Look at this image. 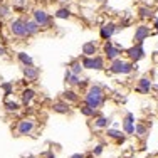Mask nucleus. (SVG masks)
<instances>
[{"label": "nucleus", "instance_id": "1", "mask_svg": "<svg viewBox=\"0 0 158 158\" xmlns=\"http://www.w3.org/2000/svg\"><path fill=\"white\" fill-rule=\"evenodd\" d=\"M106 101V94H104V86L101 84H89L84 93V103L91 106L93 110H99Z\"/></svg>", "mask_w": 158, "mask_h": 158}, {"label": "nucleus", "instance_id": "2", "mask_svg": "<svg viewBox=\"0 0 158 158\" xmlns=\"http://www.w3.org/2000/svg\"><path fill=\"white\" fill-rule=\"evenodd\" d=\"M27 19H29V15H19V17H10L9 19L7 29H9V34L14 37V39H20V40L29 39Z\"/></svg>", "mask_w": 158, "mask_h": 158}, {"label": "nucleus", "instance_id": "3", "mask_svg": "<svg viewBox=\"0 0 158 158\" xmlns=\"http://www.w3.org/2000/svg\"><path fill=\"white\" fill-rule=\"evenodd\" d=\"M106 69H108V73L116 74V76H121V74L123 76H128V74L135 73V71L138 69V62H131V61H128V59L118 57V59H114V61H111Z\"/></svg>", "mask_w": 158, "mask_h": 158}, {"label": "nucleus", "instance_id": "4", "mask_svg": "<svg viewBox=\"0 0 158 158\" xmlns=\"http://www.w3.org/2000/svg\"><path fill=\"white\" fill-rule=\"evenodd\" d=\"M31 17L37 22V24H39L40 31H51V29L56 27L54 15L49 14L46 9H42V7H35V9L32 10V15Z\"/></svg>", "mask_w": 158, "mask_h": 158}, {"label": "nucleus", "instance_id": "5", "mask_svg": "<svg viewBox=\"0 0 158 158\" xmlns=\"http://www.w3.org/2000/svg\"><path fill=\"white\" fill-rule=\"evenodd\" d=\"M123 54H125L123 46L114 44L113 40H104V42H103V56H104V59H106L108 62H111V61H114V59L121 57Z\"/></svg>", "mask_w": 158, "mask_h": 158}, {"label": "nucleus", "instance_id": "6", "mask_svg": "<svg viewBox=\"0 0 158 158\" xmlns=\"http://www.w3.org/2000/svg\"><path fill=\"white\" fill-rule=\"evenodd\" d=\"M35 128H37V123L34 118H31V116L22 118V119H19V123L15 126V136H29V135H32L35 131Z\"/></svg>", "mask_w": 158, "mask_h": 158}, {"label": "nucleus", "instance_id": "7", "mask_svg": "<svg viewBox=\"0 0 158 158\" xmlns=\"http://www.w3.org/2000/svg\"><path fill=\"white\" fill-rule=\"evenodd\" d=\"M125 54H126V59H128V61H131V62H140L141 59H145L146 51H145V47H143V44H135V42H133V46H131V47L125 49Z\"/></svg>", "mask_w": 158, "mask_h": 158}, {"label": "nucleus", "instance_id": "8", "mask_svg": "<svg viewBox=\"0 0 158 158\" xmlns=\"http://www.w3.org/2000/svg\"><path fill=\"white\" fill-rule=\"evenodd\" d=\"M152 34H153L152 27H150L148 24H145V22H141V24H138L136 27H135L133 42H135V44H143L150 35H152Z\"/></svg>", "mask_w": 158, "mask_h": 158}, {"label": "nucleus", "instance_id": "9", "mask_svg": "<svg viewBox=\"0 0 158 158\" xmlns=\"http://www.w3.org/2000/svg\"><path fill=\"white\" fill-rule=\"evenodd\" d=\"M116 32H118V24H116L114 20H106V22H103L101 27H99L101 40H111Z\"/></svg>", "mask_w": 158, "mask_h": 158}, {"label": "nucleus", "instance_id": "10", "mask_svg": "<svg viewBox=\"0 0 158 158\" xmlns=\"http://www.w3.org/2000/svg\"><path fill=\"white\" fill-rule=\"evenodd\" d=\"M35 98H37V91H35V89H32L31 86L22 88V91H20V104H22V106L29 108L34 101H35Z\"/></svg>", "mask_w": 158, "mask_h": 158}, {"label": "nucleus", "instance_id": "11", "mask_svg": "<svg viewBox=\"0 0 158 158\" xmlns=\"http://www.w3.org/2000/svg\"><path fill=\"white\" fill-rule=\"evenodd\" d=\"M22 74H24V77L27 79L29 82H35L37 79L40 77V67L35 66V64L25 66V67H22Z\"/></svg>", "mask_w": 158, "mask_h": 158}, {"label": "nucleus", "instance_id": "12", "mask_svg": "<svg viewBox=\"0 0 158 158\" xmlns=\"http://www.w3.org/2000/svg\"><path fill=\"white\" fill-rule=\"evenodd\" d=\"M96 54H99V44H98L96 40H86L81 46V56H89V57H93V56H96Z\"/></svg>", "mask_w": 158, "mask_h": 158}, {"label": "nucleus", "instance_id": "13", "mask_svg": "<svg viewBox=\"0 0 158 158\" xmlns=\"http://www.w3.org/2000/svg\"><path fill=\"white\" fill-rule=\"evenodd\" d=\"M136 89L138 93H141V94H150V91L153 89V82H152V77L150 76H141L138 79L136 82Z\"/></svg>", "mask_w": 158, "mask_h": 158}, {"label": "nucleus", "instance_id": "14", "mask_svg": "<svg viewBox=\"0 0 158 158\" xmlns=\"http://www.w3.org/2000/svg\"><path fill=\"white\" fill-rule=\"evenodd\" d=\"M135 114L133 113H126L123 118V133L125 135H133L135 133Z\"/></svg>", "mask_w": 158, "mask_h": 158}, {"label": "nucleus", "instance_id": "15", "mask_svg": "<svg viewBox=\"0 0 158 158\" xmlns=\"http://www.w3.org/2000/svg\"><path fill=\"white\" fill-rule=\"evenodd\" d=\"M52 111L57 113V114H69L71 113V104L64 99H57L52 103Z\"/></svg>", "mask_w": 158, "mask_h": 158}, {"label": "nucleus", "instance_id": "16", "mask_svg": "<svg viewBox=\"0 0 158 158\" xmlns=\"http://www.w3.org/2000/svg\"><path fill=\"white\" fill-rule=\"evenodd\" d=\"M54 19H57V20H71L73 19V12H71V9L67 5H62L54 10Z\"/></svg>", "mask_w": 158, "mask_h": 158}, {"label": "nucleus", "instance_id": "17", "mask_svg": "<svg viewBox=\"0 0 158 158\" xmlns=\"http://www.w3.org/2000/svg\"><path fill=\"white\" fill-rule=\"evenodd\" d=\"M62 98L61 99H64V101H67L69 104H73V103H79V93L76 91L74 88H67L66 91H62V94H61Z\"/></svg>", "mask_w": 158, "mask_h": 158}, {"label": "nucleus", "instance_id": "18", "mask_svg": "<svg viewBox=\"0 0 158 158\" xmlns=\"http://www.w3.org/2000/svg\"><path fill=\"white\" fill-rule=\"evenodd\" d=\"M136 15H138L140 20H148V19L155 17V10H153L152 7H148V5H141V7H138Z\"/></svg>", "mask_w": 158, "mask_h": 158}, {"label": "nucleus", "instance_id": "19", "mask_svg": "<svg viewBox=\"0 0 158 158\" xmlns=\"http://www.w3.org/2000/svg\"><path fill=\"white\" fill-rule=\"evenodd\" d=\"M15 57H17V62L20 64V67L32 66V64H34V59H32V56H31V54H27L25 51H19L17 54H15Z\"/></svg>", "mask_w": 158, "mask_h": 158}, {"label": "nucleus", "instance_id": "20", "mask_svg": "<svg viewBox=\"0 0 158 158\" xmlns=\"http://www.w3.org/2000/svg\"><path fill=\"white\" fill-rule=\"evenodd\" d=\"M110 125H111V118L103 116V114H98L94 118V123H93V126L96 130H106V128H110Z\"/></svg>", "mask_w": 158, "mask_h": 158}, {"label": "nucleus", "instance_id": "21", "mask_svg": "<svg viewBox=\"0 0 158 158\" xmlns=\"http://www.w3.org/2000/svg\"><path fill=\"white\" fill-rule=\"evenodd\" d=\"M106 135H108V138H113V140H116L118 143H123L126 138V135L123 131H119L118 128H106Z\"/></svg>", "mask_w": 158, "mask_h": 158}, {"label": "nucleus", "instance_id": "22", "mask_svg": "<svg viewBox=\"0 0 158 158\" xmlns=\"http://www.w3.org/2000/svg\"><path fill=\"white\" fill-rule=\"evenodd\" d=\"M39 32H40L39 24H37V22L34 20L32 17H29V19H27V34H29V39H32V37L39 35Z\"/></svg>", "mask_w": 158, "mask_h": 158}, {"label": "nucleus", "instance_id": "23", "mask_svg": "<svg viewBox=\"0 0 158 158\" xmlns=\"http://www.w3.org/2000/svg\"><path fill=\"white\" fill-rule=\"evenodd\" d=\"M3 108H5L7 113H19V111H20V108H22V104H20V101L9 99V98H7L5 103H3Z\"/></svg>", "mask_w": 158, "mask_h": 158}, {"label": "nucleus", "instance_id": "24", "mask_svg": "<svg viewBox=\"0 0 158 158\" xmlns=\"http://www.w3.org/2000/svg\"><path fill=\"white\" fill-rule=\"evenodd\" d=\"M12 17V5L7 2H0V20H9Z\"/></svg>", "mask_w": 158, "mask_h": 158}, {"label": "nucleus", "instance_id": "25", "mask_svg": "<svg viewBox=\"0 0 158 158\" xmlns=\"http://www.w3.org/2000/svg\"><path fill=\"white\" fill-rule=\"evenodd\" d=\"M0 89L3 91V96L5 98H10L14 94V89H15V82L14 81H3V82H0Z\"/></svg>", "mask_w": 158, "mask_h": 158}, {"label": "nucleus", "instance_id": "26", "mask_svg": "<svg viewBox=\"0 0 158 158\" xmlns=\"http://www.w3.org/2000/svg\"><path fill=\"white\" fill-rule=\"evenodd\" d=\"M67 67H69L71 73L76 74V76H81L82 71H84V67H82V64H81V61H79V59H73V61L67 64Z\"/></svg>", "mask_w": 158, "mask_h": 158}, {"label": "nucleus", "instance_id": "27", "mask_svg": "<svg viewBox=\"0 0 158 158\" xmlns=\"http://www.w3.org/2000/svg\"><path fill=\"white\" fill-rule=\"evenodd\" d=\"M93 57H94V67H93V71H106V59H104L103 54H96Z\"/></svg>", "mask_w": 158, "mask_h": 158}, {"label": "nucleus", "instance_id": "28", "mask_svg": "<svg viewBox=\"0 0 158 158\" xmlns=\"http://www.w3.org/2000/svg\"><path fill=\"white\" fill-rule=\"evenodd\" d=\"M79 111H81V114H82V116H86V118H96V116H98V111H96V110H93L91 106H88L86 103H82V104H81Z\"/></svg>", "mask_w": 158, "mask_h": 158}, {"label": "nucleus", "instance_id": "29", "mask_svg": "<svg viewBox=\"0 0 158 158\" xmlns=\"http://www.w3.org/2000/svg\"><path fill=\"white\" fill-rule=\"evenodd\" d=\"M79 61H81V64H82V67H84V69L93 71V67H94V57H89V56H81V57H79Z\"/></svg>", "mask_w": 158, "mask_h": 158}, {"label": "nucleus", "instance_id": "30", "mask_svg": "<svg viewBox=\"0 0 158 158\" xmlns=\"http://www.w3.org/2000/svg\"><path fill=\"white\" fill-rule=\"evenodd\" d=\"M12 10H14V12H17V14L25 12V10H27V3H25V0H15L14 5H12Z\"/></svg>", "mask_w": 158, "mask_h": 158}, {"label": "nucleus", "instance_id": "31", "mask_svg": "<svg viewBox=\"0 0 158 158\" xmlns=\"http://www.w3.org/2000/svg\"><path fill=\"white\" fill-rule=\"evenodd\" d=\"M135 135L140 138H145L146 135H148V130H146L145 125H141V123H138V125H135Z\"/></svg>", "mask_w": 158, "mask_h": 158}, {"label": "nucleus", "instance_id": "32", "mask_svg": "<svg viewBox=\"0 0 158 158\" xmlns=\"http://www.w3.org/2000/svg\"><path fill=\"white\" fill-rule=\"evenodd\" d=\"M103 150H104L103 145H96L94 148H93V156H99L101 153H103Z\"/></svg>", "mask_w": 158, "mask_h": 158}, {"label": "nucleus", "instance_id": "33", "mask_svg": "<svg viewBox=\"0 0 158 158\" xmlns=\"http://www.w3.org/2000/svg\"><path fill=\"white\" fill-rule=\"evenodd\" d=\"M71 76H73V73H71V69L67 67V69L64 71V82H66V84H69V81H71Z\"/></svg>", "mask_w": 158, "mask_h": 158}, {"label": "nucleus", "instance_id": "34", "mask_svg": "<svg viewBox=\"0 0 158 158\" xmlns=\"http://www.w3.org/2000/svg\"><path fill=\"white\" fill-rule=\"evenodd\" d=\"M42 158H57V156L54 155V152H52V150H49V152L44 153V156H42Z\"/></svg>", "mask_w": 158, "mask_h": 158}, {"label": "nucleus", "instance_id": "35", "mask_svg": "<svg viewBox=\"0 0 158 158\" xmlns=\"http://www.w3.org/2000/svg\"><path fill=\"white\" fill-rule=\"evenodd\" d=\"M153 27H155V31H153V34H158V17H153Z\"/></svg>", "mask_w": 158, "mask_h": 158}, {"label": "nucleus", "instance_id": "36", "mask_svg": "<svg viewBox=\"0 0 158 158\" xmlns=\"http://www.w3.org/2000/svg\"><path fill=\"white\" fill-rule=\"evenodd\" d=\"M7 54H9V52H7V49L3 47V46H0V57H7Z\"/></svg>", "mask_w": 158, "mask_h": 158}, {"label": "nucleus", "instance_id": "37", "mask_svg": "<svg viewBox=\"0 0 158 158\" xmlns=\"http://www.w3.org/2000/svg\"><path fill=\"white\" fill-rule=\"evenodd\" d=\"M69 158H86L84 153H74V155H71Z\"/></svg>", "mask_w": 158, "mask_h": 158}, {"label": "nucleus", "instance_id": "38", "mask_svg": "<svg viewBox=\"0 0 158 158\" xmlns=\"http://www.w3.org/2000/svg\"><path fill=\"white\" fill-rule=\"evenodd\" d=\"M56 2H59V3H64V5H67V3L71 2V0H56Z\"/></svg>", "mask_w": 158, "mask_h": 158}, {"label": "nucleus", "instance_id": "39", "mask_svg": "<svg viewBox=\"0 0 158 158\" xmlns=\"http://www.w3.org/2000/svg\"><path fill=\"white\" fill-rule=\"evenodd\" d=\"M3 25H5V20H0V31L3 29Z\"/></svg>", "mask_w": 158, "mask_h": 158}, {"label": "nucleus", "instance_id": "40", "mask_svg": "<svg viewBox=\"0 0 158 158\" xmlns=\"http://www.w3.org/2000/svg\"><path fill=\"white\" fill-rule=\"evenodd\" d=\"M24 158H37V156H34V155H27V156H24Z\"/></svg>", "mask_w": 158, "mask_h": 158}, {"label": "nucleus", "instance_id": "41", "mask_svg": "<svg viewBox=\"0 0 158 158\" xmlns=\"http://www.w3.org/2000/svg\"><path fill=\"white\" fill-rule=\"evenodd\" d=\"M94 2H98V3H103V2H104V0H94Z\"/></svg>", "mask_w": 158, "mask_h": 158}]
</instances>
